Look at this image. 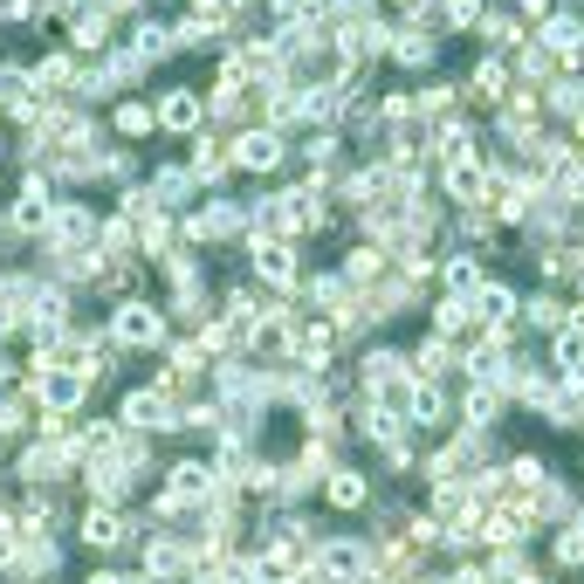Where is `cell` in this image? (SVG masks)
<instances>
[{
  "mask_svg": "<svg viewBox=\"0 0 584 584\" xmlns=\"http://www.w3.org/2000/svg\"><path fill=\"white\" fill-rule=\"evenodd\" d=\"M42 241L56 248V255H76V248H96V214H90V207H76V199H62V207H56V227H48Z\"/></svg>",
  "mask_w": 584,
  "mask_h": 584,
  "instance_id": "9",
  "label": "cell"
},
{
  "mask_svg": "<svg viewBox=\"0 0 584 584\" xmlns=\"http://www.w3.org/2000/svg\"><path fill=\"white\" fill-rule=\"evenodd\" d=\"M21 537H28V529H21L8 509H0V564H14V550H21Z\"/></svg>",
  "mask_w": 584,
  "mask_h": 584,
  "instance_id": "43",
  "label": "cell"
},
{
  "mask_svg": "<svg viewBox=\"0 0 584 584\" xmlns=\"http://www.w3.org/2000/svg\"><path fill=\"white\" fill-rule=\"evenodd\" d=\"M440 413H447V399H440L434 386H420V378H413V399H405V426H413V434H426V426H440Z\"/></svg>",
  "mask_w": 584,
  "mask_h": 584,
  "instance_id": "25",
  "label": "cell"
},
{
  "mask_svg": "<svg viewBox=\"0 0 584 584\" xmlns=\"http://www.w3.org/2000/svg\"><path fill=\"white\" fill-rule=\"evenodd\" d=\"M83 481H90V502H111V509H117L124 489H131V468H124L117 454H111V461H90V468H83Z\"/></svg>",
  "mask_w": 584,
  "mask_h": 584,
  "instance_id": "17",
  "label": "cell"
},
{
  "mask_svg": "<svg viewBox=\"0 0 584 584\" xmlns=\"http://www.w3.org/2000/svg\"><path fill=\"white\" fill-rule=\"evenodd\" d=\"M481 283H489V275H481L474 255H454V262H447V289H454V296H474Z\"/></svg>",
  "mask_w": 584,
  "mask_h": 584,
  "instance_id": "37",
  "label": "cell"
},
{
  "mask_svg": "<svg viewBox=\"0 0 584 584\" xmlns=\"http://www.w3.org/2000/svg\"><path fill=\"white\" fill-rule=\"evenodd\" d=\"M117 426H124V434H172V426H180V399L159 392V386H151V392L138 386V392H124Z\"/></svg>",
  "mask_w": 584,
  "mask_h": 584,
  "instance_id": "2",
  "label": "cell"
},
{
  "mask_svg": "<svg viewBox=\"0 0 584 584\" xmlns=\"http://www.w3.org/2000/svg\"><path fill=\"white\" fill-rule=\"evenodd\" d=\"M543 104H550L557 117H577V124H584V76H577V69H564V76H557V83L543 90Z\"/></svg>",
  "mask_w": 584,
  "mask_h": 584,
  "instance_id": "23",
  "label": "cell"
},
{
  "mask_svg": "<svg viewBox=\"0 0 584 584\" xmlns=\"http://www.w3.org/2000/svg\"><path fill=\"white\" fill-rule=\"evenodd\" d=\"M523 317L537 323V330H571V310H564V296H550V289H543V296H529V302H523Z\"/></svg>",
  "mask_w": 584,
  "mask_h": 584,
  "instance_id": "29",
  "label": "cell"
},
{
  "mask_svg": "<svg viewBox=\"0 0 584 584\" xmlns=\"http://www.w3.org/2000/svg\"><path fill=\"white\" fill-rule=\"evenodd\" d=\"M248 255H255V275H262L268 289H296V283H302L289 241H248Z\"/></svg>",
  "mask_w": 584,
  "mask_h": 584,
  "instance_id": "11",
  "label": "cell"
},
{
  "mask_svg": "<svg viewBox=\"0 0 584 584\" xmlns=\"http://www.w3.org/2000/svg\"><path fill=\"white\" fill-rule=\"evenodd\" d=\"M35 14V0H0V21H28Z\"/></svg>",
  "mask_w": 584,
  "mask_h": 584,
  "instance_id": "44",
  "label": "cell"
},
{
  "mask_svg": "<svg viewBox=\"0 0 584 584\" xmlns=\"http://www.w3.org/2000/svg\"><path fill=\"white\" fill-rule=\"evenodd\" d=\"M159 131H180V138H199V124H207V90H193V83H172L159 104Z\"/></svg>",
  "mask_w": 584,
  "mask_h": 584,
  "instance_id": "5",
  "label": "cell"
},
{
  "mask_svg": "<svg viewBox=\"0 0 584 584\" xmlns=\"http://www.w3.org/2000/svg\"><path fill=\"white\" fill-rule=\"evenodd\" d=\"M296 8H302V14H310V21H317V14L330 8V0H296Z\"/></svg>",
  "mask_w": 584,
  "mask_h": 584,
  "instance_id": "45",
  "label": "cell"
},
{
  "mask_svg": "<svg viewBox=\"0 0 584 584\" xmlns=\"http://www.w3.org/2000/svg\"><path fill=\"white\" fill-rule=\"evenodd\" d=\"M386 255H392V248H378V241L351 248V255H344V283H351V289H371L378 275H386Z\"/></svg>",
  "mask_w": 584,
  "mask_h": 584,
  "instance_id": "20",
  "label": "cell"
},
{
  "mask_svg": "<svg viewBox=\"0 0 584 584\" xmlns=\"http://www.w3.org/2000/svg\"><path fill=\"white\" fill-rule=\"evenodd\" d=\"M323 495L337 502V509H365V502H371V481H365L358 468L337 461V468H330V481H323Z\"/></svg>",
  "mask_w": 584,
  "mask_h": 584,
  "instance_id": "19",
  "label": "cell"
},
{
  "mask_svg": "<svg viewBox=\"0 0 584 584\" xmlns=\"http://www.w3.org/2000/svg\"><path fill=\"white\" fill-rule=\"evenodd\" d=\"M193 165H165V172H151V199H159V207H186L193 199Z\"/></svg>",
  "mask_w": 584,
  "mask_h": 584,
  "instance_id": "21",
  "label": "cell"
},
{
  "mask_svg": "<svg viewBox=\"0 0 584 584\" xmlns=\"http://www.w3.org/2000/svg\"><path fill=\"white\" fill-rule=\"evenodd\" d=\"M241 227H248V207H241V199H207V207L186 220V234H193V241H220V234H241Z\"/></svg>",
  "mask_w": 584,
  "mask_h": 584,
  "instance_id": "12",
  "label": "cell"
},
{
  "mask_svg": "<svg viewBox=\"0 0 584 584\" xmlns=\"http://www.w3.org/2000/svg\"><path fill=\"white\" fill-rule=\"evenodd\" d=\"M468 323L481 330V317H474V296H447L440 310H434V337H447V344H454V337H461Z\"/></svg>",
  "mask_w": 584,
  "mask_h": 584,
  "instance_id": "24",
  "label": "cell"
},
{
  "mask_svg": "<svg viewBox=\"0 0 584 584\" xmlns=\"http://www.w3.org/2000/svg\"><path fill=\"white\" fill-rule=\"evenodd\" d=\"M447 365H454V344H447V337H426V344L413 351V378H420V386H434Z\"/></svg>",
  "mask_w": 584,
  "mask_h": 584,
  "instance_id": "26",
  "label": "cell"
},
{
  "mask_svg": "<svg viewBox=\"0 0 584 584\" xmlns=\"http://www.w3.org/2000/svg\"><path fill=\"white\" fill-rule=\"evenodd\" d=\"M207 117L241 124V117H248V96H241V90H207Z\"/></svg>",
  "mask_w": 584,
  "mask_h": 584,
  "instance_id": "40",
  "label": "cell"
},
{
  "mask_svg": "<svg viewBox=\"0 0 584 584\" xmlns=\"http://www.w3.org/2000/svg\"><path fill=\"white\" fill-rule=\"evenodd\" d=\"M537 42L550 48V56H564V62H577V56H584V14H550Z\"/></svg>",
  "mask_w": 584,
  "mask_h": 584,
  "instance_id": "18",
  "label": "cell"
},
{
  "mask_svg": "<svg viewBox=\"0 0 584 584\" xmlns=\"http://www.w3.org/2000/svg\"><path fill=\"white\" fill-rule=\"evenodd\" d=\"M481 42H489V48H523V21L516 14H481Z\"/></svg>",
  "mask_w": 584,
  "mask_h": 584,
  "instance_id": "35",
  "label": "cell"
},
{
  "mask_svg": "<svg viewBox=\"0 0 584 584\" xmlns=\"http://www.w3.org/2000/svg\"><path fill=\"white\" fill-rule=\"evenodd\" d=\"M8 96H14V90H8V62H0V104H8Z\"/></svg>",
  "mask_w": 584,
  "mask_h": 584,
  "instance_id": "46",
  "label": "cell"
},
{
  "mask_svg": "<svg viewBox=\"0 0 584 584\" xmlns=\"http://www.w3.org/2000/svg\"><path fill=\"white\" fill-rule=\"evenodd\" d=\"M509 481H516V489H543L550 468L537 461V454H516V461H509Z\"/></svg>",
  "mask_w": 584,
  "mask_h": 584,
  "instance_id": "41",
  "label": "cell"
},
{
  "mask_svg": "<svg viewBox=\"0 0 584 584\" xmlns=\"http://www.w3.org/2000/svg\"><path fill=\"white\" fill-rule=\"evenodd\" d=\"M0 440H8V426H0Z\"/></svg>",
  "mask_w": 584,
  "mask_h": 584,
  "instance_id": "50",
  "label": "cell"
},
{
  "mask_svg": "<svg viewBox=\"0 0 584 584\" xmlns=\"http://www.w3.org/2000/svg\"><path fill=\"white\" fill-rule=\"evenodd\" d=\"M310 571L323 584H358V577H371V543H358V537H317Z\"/></svg>",
  "mask_w": 584,
  "mask_h": 584,
  "instance_id": "1",
  "label": "cell"
},
{
  "mask_svg": "<svg viewBox=\"0 0 584 584\" xmlns=\"http://www.w3.org/2000/svg\"><path fill=\"white\" fill-rule=\"evenodd\" d=\"M557 371L584 386V330H557Z\"/></svg>",
  "mask_w": 584,
  "mask_h": 584,
  "instance_id": "31",
  "label": "cell"
},
{
  "mask_svg": "<svg viewBox=\"0 0 584 584\" xmlns=\"http://www.w3.org/2000/svg\"><path fill=\"white\" fill-rule=\"evenodd\" d=\"M199 571V557L180 543V537H151L145 543V577L151 584H172V577H193Z\"/></svg>",
  "mask_w": 584,
  "mask_h": 584,
  "instance_id": "10",
  "label": "cell"
},
{
  "mask_svg": "<svg viewBox=\"0 0 584 584\" xmlns=\"http://www.w3.org/2000/svg\"><path fill=\"white\" fill-rule=\"evenodd\" d=\"M35 83H48V90H76V83H83V69H76L69 56H42V62H35Z\"/></svg>",
  "mask_w": 584,
  "mask_h": 584,
  "instance_id": "34",
  "label": "cell"
},
{
  "mask_svg": "<svg viewBox=\"0 0 584 584\" xmlns=\"http://www.w3.org/2000/svg\"><path fill=\"white\" fill-rule=\"evenodd\" d=\"M8 378H14V365H8V358H0V392H8Z\"/></svg>",
  "mask_w": 584,
  "mask_h": 584,
  "instance_id": "47",
  "label": "cell"
},
{
  "mask_svg": "<svg viewBox=\"0 0 584 584\" xmlns=\"http://www.w3.org/2000/svg\"><path fill=\"white\" fill-rule=\"evenodd\" d=\"M440 21L447 28H481V0H440Z\"/></svg>",
  "mask_w": 584,
  "mask_h": 584,
  "instance_id": "42",
  "label": "cell"
},
{
  "mask_svg": "<svg viewBox=\"0 0 584 584\" xmlns=\"http://www.w3.org/2000/svg\"><path fill=\"white\" fill-rule=\"evenodd\" d=\"M186 165H193V180H199V186H220L227 172H234V151H227L214 131H199V138H193V159H186Z\"/></svg>",
  "mask_w": 584,
  "mask_h": 584,
  "instance_id": "15",
  "label": "cell"
},
{
  "mask_svg": "<svg viewBox=\"0 0 584 584\" xmlns=\"http://www.w3.org/2000/svg\"><path fill=\"white\" fill-rule=\"evenodd\" d=\"M76 537H83L90 550H124V543H131V516L111 509V502H90L83 523H76Z\"/></svg>",
  "mask_w": 584,
  "mask_h": 584,
  "instance_id": "8",
  "label": "cell"
},
{
  "mask_svg": "<svg viewBox=\"0 0 584 584\" xmlns=\"http://www.w3.org/2000/svg\"><path fill=\"white\" fill-rule=\"evenodd\" d=\"M227 151H234L241 172H275V165L289 159V145H283V131H275V124H248V131L227 145Z\"/></svg>",
  "mask_w": 584,
  "mask_h": 584,
  "instance_id": "7",
  "label": "cell"
},
{
  "mask_svg": "<svg viewBox=\"0 0 584 584\" xmlns=\"http://www.w3.org/2000/svg\"><path fill=\"white\" fill-rule=\"evenodd\" d=\"M516 69L529 76V90H537V76H557V56H550L543 42H523V48H516Z\"/></svg>",
  "mask_w": 584,
  "mask_h": 584,
  "instance_id": "36",
  "label": "cell"
},
{
  "mask_svg": "<svg viewBox=\"0 0 584 584\" xmlns=\"http://www.w3.org/2000/svg\"><path fill=\"white\" fill-rule=\"evenodd\" d=\"M516 310H523V296H516L509 283H481V289H474V317H481V337H489V330H509V323H516Z\"/></svg>",
  "mask_w": 584,
  "mask_h": 584,
  "instance_id": "13",
  "label": "cell"
},
{
  "mask_svg": "<svg viewBox=\"0 0 584 584\" xmlns=\"http://www.w3.org/2000/svg\"><path fill=\"white\" fill-rule=\"evenodd\" d=\"M392 56H399L405 69H434V56H440V35H434V28H426V21L413 14V21H405V28L392 35Z\"/></svg>",
  "mask_w": 584,
  "mask_h": 584,
  "instance_id": "14",
  "label": "cell"
},
{
  "mask_svg": "<svg viewBox=\"0 0 584 584\" xmlns=\"http://www.w3.org/2000/svg\"><path fill=\"white\" fill-rule=\"evenodd\" d=\"M310 302H317V310H323L330 323H337V317H344L358 296H351V283H344V275H310Z\"/></svg>",
  "mask_w": 584,
  "mask_h": 584,
  "instance_id": "22",
  "label": "cell"
},
{
  "mask_svg": "<svg viewBox=\"0 0 584 584\" xmlns=\"http://www.w3.org/2000/svg\"><path fill=\"white\" fill-rule=\"evenodd\" d=\"M495 405H502V392H489V386L468 392V405H461V413H468V434H489V426H495Z\"/></svg>",
  "mask_w": 584,
  "mask_h": 584,
  "instance_id": "33",
  "label": "cell"
},
{
  "mask_svg": "<svg viewBox=\"0 0 584 584\" xmlns=\"http://www.w3.org/2000/svg\"><path fill=\"white\" fill-rule=\"evenodd\" d=\"M111 344H124V351H151V344H165V310L159 302H117L111 310Z\"/></svg>",
  "mask_w": 584,
  "mask_h": 584,
  "instance_id": "3",
  "label": "cell"
},
{
  "mask_svg": "<svg viewBox=\"0 0 584 584\" xmlns=\"http://www.w3.org/2000/svg\"><path fill=\"white\" fill-rule=\"evenodd\" d=\"M145 131H159V111L138 104V96H131V104H117V138H145Z\"/></svg>",
  "mask_w": 584,
  "mask_h": 584,
  "instance_id": "32",
  "label": "cell"
},
{
  "mask_svg": "<svg viewBox=\"0 0 584 584\" xmlns=\"http://www.w3.org/2000/svg\"><path fill=\"white\" fill-rule=\"evenodd\" d=\"M56 207H62V199L56 193H48V180H42V172H28V180H21V199H14V234H48V227H56Z\"/></svg>",
  "mask_w": 584,
  "mask_h": 584,
  "instance_id": "6",
  "label": "cell"
},
{
  "mask_svg": "<svg viewBox=\"0 0 584 584\" xmlns=\"http://www.w3.org/2000/svg\"><path fill=\"white\" fill-rule=\"evenodd\" d=\"M124 48H131L138 62H159L165 48H172V28H159V21H138V28H131V42H124Z\"/></svg>",
  "mask_w": 584,
  "mask_h": 584,
  "instance_id": "28",
  "label": "cell"
},
{
  "mask_svg": "<svg viewBox=\"0 0 584 584\" xmlns=\"http://www.w3.org/2000/svg\"><path fill=\"white\" fill-rule=\"evenodd\" d=\"M537 516H571V489H564V481H543V489H537V502H529V523H537Z\"/></svg>",
  "mask_w": 584,
  "mask_h": 584,
  "instance_id": "38",
  "label": "cell"
},
{
  "mask_svg": "<svg viewBox=\"0 0 584 584\" xmlns=\"http://www.w3.org/2000/svg\"><path fill=\"white\" fill-rule=\"evenodd\" d=\"M413 104H420V117H440V124H447V117H454V83H426Z\"/></svg>",
  "mask_w": 584,
  "mask_h": 584,
  "instance_id": "39",
  "label": "cell"
},
{
  "mask_svg": "<svg viewBox=\"0 0 584 584\" xmlns=\"http://www.w3.org/2000/svg\"><path fill=\"white\" fill-rule=\"evenodd\" d=\"M69 42H76V48H90V56H96V48L111 42V14H96V8H83V14L69 21Z\"/></svg>",
  "mask_w": 584,
  "mask_h": 584,
  "instance_id": "27",
  "label": "cell"
},
{
  "mask_svg": "<svg viewBox=\"0 0 584 584\" xmlns=\"http://www.w3.org/2000/svg\"><path fill=\"white\" fill-rule=\"evenodd\" d=\"M83 392H90V378H76V371H56V365L28 371V399L42 405L48 420H69L76 405H83Z\"/></svg>",
  "mask_w": 584,
  "mask_h": 584,
  "instance_id": "4",
  "label": "cell"
},
{
  "mask_svg": "<svg viewBox=\"0 0 584 584\" xmlns=\"http://www.w3.org/2000/svg\"><path fill=\"white\" fill-rule=\"evenodd\" d=\"M399 8H413V14H420V8H426V0H399Z\"/></svg>",
  "mask_w": 584,
  "mask_h": 584,
  "instance_id": "49",
  "label": "cell"
},
{
  "mask_svg": "<svg viewBox=\"0 0 584 584\" xmlns=\"http://www.w3.org/2000/svg\"><path fill=\"white\" fill-rule=\"evenodd\" d=\"M516 584H543V577H537V571H523V577H516Z\"/></svg>",
  "mask_w": 584,
  "mask_h": 584,
  "instance_id": "48",
  "label": "cell"
},
{
  "mask_svg": "<svg viewBox=\"0 0 584 584\" xmlns=\"http://www.w3.org/2000/svg\"><path fill=\"white\" fill-rule=\"evenodd\" d=\"M502 90H509V62H502V56H481V62H474V96H481V104H495Z\"/></svg>",
  "mask_w": 584,
  "mask_h": 584,
  "instance_id": "30",
  "label": "cell"
},
{
  "mask_svg": "<svg viewBox=\"0 0 584 584\" xmlns=\"http://www.w3.org/2000/svg\"><path fill=\"white\" fill-rule=\"evenodd\" d=\"M62 564V543L56 537H21V550H14V577H48V571H56Z\"/></svg>",
  "mask_w": 584,
  "mask_h": 584,
  "instance_id": "16",
  "label": "cell"
}]
</instances>
